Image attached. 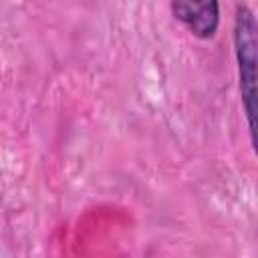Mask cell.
I'll return each mask as SVG.
<instances>
[{"label":"cell","instance_id":"6da1fadb","mask_svg":"<svg viewBox=\"0 0 258 258\" xmlns=\"http://www.w3.org/2000/svg\"><path fill=\"white\" fill-rule=\"evenodd\" d=\"M234 52L238 60L242 105L254 141V91H256V18L254 12L240 4L234 18Z\"/></svg>","mask_w":258,"mask_h":258},{"label":"cell","instance_id":"7a4b0ae2","mask_svg":"<svg viewBox=\"0 0 258 258\" xmlns=\"http://www.w3.org/2000/svg\"><path fill=\"white\" fill-rule=\"evenodd\" d=\"M173 16L196 38L208 40L220 26V2L218 0H171Z\"/></svg>","mask_w":258,"mask_h":258}]
</instances>
